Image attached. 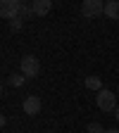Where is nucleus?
<instances>
[{
	"label": "nucleus",
	"mask_w": 119,
	"mask_h": 133,
	"mask_svg": "<svg viewBox=\"0 0 119 133\" xmlns=\"http://www.w3.org/2000/svg\"><path fill=\"white\" fill-rule=\"evenodd\" d=\"M95 105H98V109H100V112H105V114L117 112V95H114L112 90L103 88V90L95 95Z\"/></svg>",
	"instance_id": "f257e3e1"
},
{
	"label": "nucleus",
	"mask_w": 119,
	"mask_h": 133,
	"mask_svg": "<svg viewBox=\"0 0 119 133\" xmlns=\"http://www.w3.org/2000/svg\"><path fill=\"white\" fill-rule=\"evenodd\" d=\"M22 14V0H3L0 3V17L3 19H17Z\"/></svg>",
	"instance_id": "f03ea898"
},
{
	"label": "nucleus",
	"mask_w": 119,
	"mask_h": 133,
	"mask_svg": "<svg viewBox=\"0 0 119 133\" xmlns=\"http://www.w3.org/2000/svg\"><path fill=\"white\" fill-rule=\"evenodd\" d=\"M81 14L86 19H95V17L105 14V3H100V0H83L81 3Z\"/></svg>",
	"instance_id": "7ed1b4c3"
},
{
	"label": "nucleus",
	"mask_w": 119,
	"mask_h": 133,
	"mask_svg": "<svg viewBox=\"0 0 119 133\" xmlns=\"http://www.w3.org/2000/svg\"><path fill=\"white\" fill-rule=\"evenodd\" d=\"M22 74L26 78H36L41 74V62H38V57H33V55L22 57Z\"/></svg>",
	"instance_id": "20e7f679"
},
{
	"label": "nucleus",
	"mask_w": 119,
	"mask_h": 133,
	"mask_svg": "<svg viewBox=\"0 0 119 133\" xmlns=\"http://www.w3.org/2000/svg\"><path fill=\"white\" fill-rule=\"evenodd\" d=\"M41 107H43V102H41V97H38V95H29V97L24 100V105H22L24 114H29V116L41 114Z\"/></svg>",
	"instance_id": "39448f33"
},
{
	"label": "nucleus",
	"mask_w": 119,
	"mask_h": 133,
	"mask_svg": "<svg viewBox=\"0 0 119 133\" xmlns=\"http://www.w3.org/2000/svg\"><path fill=\"white\" fill-rule=\"evenodd\" d=\"M50 10H53V0H33L31 3V12L36 17H45Z\"/></svg>",
	"instance_id": "423d86ee"
},
{
	"label": "nucleus",
	"mask_w": 119,
	"mask_h": 133,
	"mask_svg": "<svg viewBox=\"0 0 119 133\" xmlns=\"http://www.w3.org/2000/svg\"><path fill=\"white\" fill-rule=\"evenodd\" d=\"M105 17H107V19H112V22L119 19V3H117V0L105 3Z\"/></svg>",
	"instance_id": "0eeeda50"
},
{
	"label": "nucleus",
	"mask_w": 119,
	"mask_h": 133,
	"mask_svg": "<svg viewBox=\"0 0 119 133\" xmlns=\"http://www.w3.org/2000/svg\"><path fill=\"white\" fill-rule=\"evenodd\" d=\"M83 83H86V88L88 90H103V78H100V76H86V78H83Z\"/></svg>",
	"instance_id": "6e6552de"
},
{
	"label": "nucleus",
	"mask_w": 119,
	"mask_h": 133,
	"mask_svg": "<svg viewBox=\"0 0 119 133\" xmlns=\"http://www.w3.org/2000/svg\"><path fill=\"white\" fill-rule=\"evenodd\" d=\"M24 81H29V78H26L22 71H19V74H10V78H7V83H10L12 88H19V86H24Z\"/></svg>",
	"instance_id": "1a4fd4ad"
},
{
	"label": "nucleus",
	"mask_w": 119,
	"mask_h": 133,
	"mask_svg": "<svg viewBox=\"0 0 119 133\" xmlns=\"http://www.w3.org/2000/svg\"><path fill=\"white\" fill-rule=\"evenodd\" d=\"M105 131H107V128H103V126L95 124V121H93V124H88V133H105Z\"/></svg>",
	"instance_id": "9d476101"
},
{
	"label": "nucleus",
	"mask_w": 119,
	"mask_h": 133,
	"mask_svg": "<svg viewBox=\"0 0 119 133\" xmlns=\"http://www.w3.org/2000/svg\"><path fill=\"white\" fill-rule=\"evenodd\" d=\"M33 12H31V3H22V14L19 17H31Z\"/></svg>",
	"instance_id": "9b49d317"
},
{
	"label": "nucleus",
	"mask_w": 119,
	"mask_h": 133,
	"mask_svg": "<svg viewBox=\"0 0 119 133\" xmlns=\"http://www.w3.org/2000/svg\"><path fill=\"white\" fill-rule=\"evenodd\" d=\"M10 26H12V31H19V29L24 26V22H22V17H17V19H12V22H10Z\"/></svg>",
	"instance_id": "f8f14e48"
},
{
	"label": "nucleus",
	"mask_w": 119,
	"mask_h": 133,
	"mask_svg": "<svg viewBox=\"0 0 119 133\" xmlns=\"http://www.w3.org/2000/svg\"><path fill=\"white\" fill-rule=\"evenodd\" d=\"M105 133H119V128H107Z\"/></svg>",
	"instance_id": "ddd939ff"
},
{
	"label": "nucleus",
	"mask_w": 119,
	"mask_h": 133,
	"mask_svg": "<svg viewBox=\"0 0 119 133\" xmlns=\"http://www.w3.org/2000/svg\"><path fill=\"white\" fill-rule=\"evenodd\" d=\"M114 116H117V121H119V107H117V112H114Z\"/></svg>",
	"instance_id": "4468645a"
},
{
	"label": "nucleus",
	"mask_w": 119,
	"mask_h": 133,
	"mask_svg": "<svg viewBox=\"0 0 119 133\" xmlns=\"http://www.w3.org/2000/svg\"><path fill=\"white\" fill-rule=\"evenodd\" d=\"M117 95H119V88H117Z\"/></svg>",
	"instance_id": "2eb2a0df"
}]
</instances>
